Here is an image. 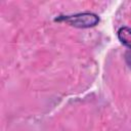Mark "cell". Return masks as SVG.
I'll use <instances>...</instances> for the list:
<instances>
[{
    "mask_svg": "<svg viewBox=\"0 0 131 131\" xmlns=\"http://www.w3.org/2000/svg\"><path fill=\"white\" fill-rule=\"evenodd\" d=\"M117 35L120 42L126 47H128L129 49H131V28L122 27L118 30Z\"/></svg>",
    "mask_w": 131,
    "mask_h": 131,
    "instance_id": "cell-2",
    "label": "cell"
},
{
    "mask_svg": "<svg viewBox=\"0 0 131 131\" xmlns=\"http://www.w3.org/2000/svg\"><path fill=\"white\" fill-rule=\"evenodd\" d=\"M55 21H66L72 27L79 29H87L96 26L99 23V17L97 14L92 12H82L73 15H59Z\"/></svg>",
    "mask_w": 131,
    "mask_h": 131,
    "instance_id": "cell-1",
    "label": "cell"
},
{
    "mask_svg": "<svg viewBox=\"0 0 131 131\" xmlns=\"http://www.w3.org/2000/svg\"><path fill=\"white\" fill-rule=\"evenodd\" d=\"M126 60L127 61H129L130 60V62H128V64H129V67H131V53H129V52H127L126 53Z\"/></svg>",
    "mask_w": 131,
    "mask_h": 131,
    "instance_id": "cell-3",
    "label": "cell"
}]
</instances>
